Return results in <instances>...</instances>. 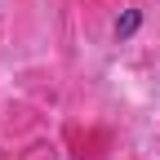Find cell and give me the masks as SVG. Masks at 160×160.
Masks as SVG:
<instances>
[{
  "label": "cell",
  "instance_id": "obj_1",
  "mask_svg": "<svg viewBox=\"0 0 160 160\" xmlns=\"http://www.w3.org/2000/svg\"><path fill=\"white\" fill-rule=\"evenodd\" d=\"M138 27H142V13H138V9H125V13H120V22H116V40L138 36Z\"/></svg>",
  "mask_w": 160,
  "mask_h": 160
}]
</instances>
